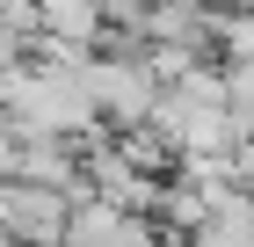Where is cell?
Returning a JSON list of instances; mask_svg holds the SVG:
<instances>
[{
	"label": "cell",
	"instance_id": "cell-1",
	"mask_svg": "<svg viewBox=\"0 0 254 247\" xmlns=\"http://www.w3.org/2000/svg\"><path fill=\"white\" fill-rule=\"evenodd\" d=\"M80 73H87V95H95V109H102L109 131H138V124H153L160 80L145 73V58H102V51H95Z\"/></svg>",
	"mask_w": 254,
	"mask_h": 247
},
{
	"label": "cell",
	"instance_id": "cell-2",
	"mask_svg": "<svg viewBox=\"0 0 254 247\" xmlns=\"http://www.w3.org/2000/svg\"><path fill=\"white\" fill-rule=\"evenodd\" d=\"M65 218H73L65 189H44L29 174H0V226L15 233V247H65Z\"/></svg>",
	"mask_w": 254,
	"mask_h": 247
},
{
	"label": "cell",
	"instance_id": "cell-3",
	"mask_svg": "<svg viewBox=\"0 0 254 247\" xmlns=\"http://www.w3.org/2000/svg\"><path fill=\"white\" fill-rule=\"evenodd\" d=\"M65 247H160V218L124 211L109 196H80L73 218H65Z\"/></svg>",
	"mask_w": 254,
	"mask_h": 247
},
{
	"label": "cell",
	"instance_id": "cell-4",
	"mask_svg": "<svg viewBox=\"0 0 254 247\" xmlns=\"http://www.w3.org/2000/svg\"><path fill=\"white\" fill-rule=\"evenodd\" d=\"M15 174L44 182V189H65L80 204V196H87V138H73V131H29Z\"/></svg>",
	"mask_w": 254,
	"mask_h": 247
},
{
	"label": "cell",
	"instance_id": "cell-5",
	"mask_svg": "<svg viewBox=\"0 0 254 247\" xmlns=\"http://www.w3.org/2000/svg\"><path fill=\"white\" fill-rule=\"evenodd\" d=\"M189 247H254V189H218L211 218L189 233Z\"/></svg>",
	"mask_w": 254,
	"mask_h": 247
},
{
	"label": "cell",
	"instance_id": "cell-6",
	"mask_svg": "<svg viewBox=\"0 0 254 247\" xmlns=\"http://www.w3.org/2000/svg\"><path fill=\"white\" fill-rule=\"evenodd\" d=\"M44 29L65 44H80V51H95L102 29H109V15H102L95 0H44Z\"/></svg>",
	"mask_w": 254,
	"mask_h": 247
},
{
	"label": "cell",
	"instance_id": "cell-7",
	"mask_svg": "<svg viewBox=\"0 0 254 247\" xmlns=\"http://www.w3.org/2000/svg\"><path fill=\"white\" fill-rule=\"evenodd\" d=\"M225 102H233L240 138H254V58H225Z\"/></svg>",
	"mask_w": 254,
	"mask_h": 247
},
{
	"label": "cell",
	"instance_id": "cell-8",
	"mask_svg": "<svg viewBox=\"0 0 254 247\" xmlns=\"http://www.w3.org/2000/svg\"><path fill=\"white\" fill-rule=\"evenodd\" d=\"M0 22H7L22 37V51H29V44L44 37V0H0Z\"/></svg>",
	"mask_w": 254,
	"mask_h": 247
},
{
	"label": "cell",
	"instance_id": "cell-9",
	"mask_svg": "<svg viewBox=\"0 0 254 247\" xmlns=\"http://www.w3.org/2000/svg\"><path fill=\"white\" fill-rule=\"evenodd\" d=\"M22 138H29V131H22V116L0 102V174H15V167H22Z\"/></svg>",
	"mask_w": 254,
	"mask_h": 247
},
{
	"label": "cell",
	"instance_id": "cell-10",
	"mask_svg": "<svg viewBox=\"0 0 254 247\" xmlns=\"http://www.w3.org/2000/svg\"><path fill=\"white\" fill-rule=\"evenodd\" d=\"M0 247H15V233H7V226H0Z\"/></svg>",
	"mask_w": 254,
	"mask_h": 247
}]
</instances>
